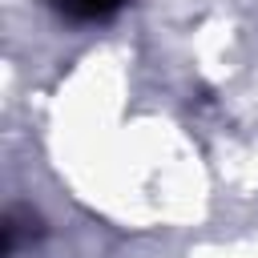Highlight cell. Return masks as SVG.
<instances>
[{
    "instance_id": "obj_1",
    "label": "cell",
    "mask_w": 258,
    "mask_h": 258,
    "mask_svg": "<svg viewBox=\"0 0 258 258\" xmlns=\"http://www.w3.org/2000/svg\"><path fill=\"white\" fill-rule=\"evenodd\" d=\"M125 0H48V8L73 24H93V20H109L113 12H121Z\"/></svg>"
},
{
    "instance_id": "obj_2",
    "label": "cell",
    "mask_w": 258,
    "mask_h": 258,
    "mask_svg": "<svg viewBox=\"0 0 258 258\" xmlns=\"http://www.w3.org/2000/svg\"><path fill=\"white\" fill-rule=\"evenodd\" d=\"M40 238V218L32 210H8L4 218V254L12 258L20 250V242H36Z\"/></svg>"
}]
</instances>
